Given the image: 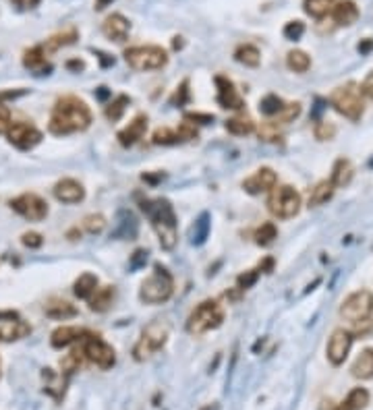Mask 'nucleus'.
I'll return each mask as SVG.
<instances>
[{"instance_id":"35","label":"nucleus","mask_w":373,"mask_h":410,"mask_svg":"<svg viewBox=\"0 0 373 410\" xmlns=\"http://www.w3.org/2000/svg\"><path fill=\"white\" fill-rule=\"evenodd\" d=\"M286 67L295 73H305L311 67V56L303 50H293L286 56Z\"/></svg>"},{"instance_id":"44","label":"nucleus","mask_w":373,"mask_h":410,"mask_svg":"<svg viewBox=\"0 0 373 410\" xmlns=\"http://www.w3.org/2000/svg\"><path fill=\"white\" fill-rule=\"evenodd\" d=\"M83 228H85L89 234H100V232H104V228H106V220H104V216H100V214H89V216L83 218Z\"/></svg>"},{"instance_id":"45","label":"nucleus","mask_w":373,"mask_h":410,"mask_svg":"<svg viewBox=\"0 0 373 410\" xmlns=\"http://www.w3.org/2000/svg\"><path fill=\"white\" fill-rule=\"evenodd\" d=\"M260 269H247L245 273H240V276L236 278V288H240V291H247V288H251L258 280H260Z\"/></svg>"},{"instance_id":"28","label":"nucleus","mask_w":373,"mask_h":410,"mask_svg":"<svg viewBox=\"0 0 373 410\" xmlns=\"http://www.w3.org/2000/svg\"><path fill=\"white\" fill-rule=\"evenodd\" d=\"M369 404V391L365 387H354L344 402L336 404V410H363Z\"/></svg>"},{"instance_id":"55","label":"nucleus","mask_w":373,"mask_h":410,"mask_svg":"<svg viewBox=\"0 0 373 410\" xmlns=\"http://www.w3.org/2000/svg\"><path fill=\"white\" fill-rule=\"evenodd\" d=\"M15 7H19L21 11H30V9H36L40 5V0H13Z\"/></svg>"},{"instance_id":"21","label":"nucleus","mask_w":373,"mask_h":410,"mask_svg":"<svg viewBox=\"0 0 373 410\" xmlns=\"http://www.w3.org/2000/svg\"><path fill=\"white\" fill-rule=\"evenodd\" d=\"M87 334H89L87 330H81V328H75V326H63V328L52 332L50 344L54 348H65V346H69V344H73L77 340H83Z\"/></svg>"},{"instance_id":"40","label":"nucleus","mask_w":373,"mask_h":410,"mask_svg":"<svg viewBox=\"0 0 373 410\" xmlns=\"http://www.w3.org/2000/svg\"><path fill=\"white\" fill-rule=\"evenodd\" d=\"M207 234H210V216L201 214L199 220L191 228V242L193 244H203L205 238H207Z\"/></svg>"},{"instance_id":"3","label":"nucleus","mask_w":373,"mask_h":410,"mask_svg":"<svg viewBox=\"0 0 373 410\" xmlns=\"http://www.w3.org/2000/svg\"><path fill=\"white\" fill-rule=\"evenodd\" d=\"M174 293V280L170 276V271L162 267L160 263L154 265V273L142 284L139 299L148 305H160L166 303Z\"/></svg>"},{"instance_id":"25","label":"nucleus","mask_w":373,"mask_h":410,"mask_svg":"<svg viewBox=\"0 0 373 410\" xmlns=\"http://www.w3.org/2000/svg\"><path fill=\"white\" fill-rule=\"evenodd\" d=\"M73 293L77 299H91L95 293H98V276L93 273H81V276L75 280V286H73Z\"/></svg>"},{"instance_id":"14","label":"nucleus","mask_w":373,"mask_h":410,"mask_svg":"<svg viewBox=\"0 0 373 410\" xmlns=\"http://www.w3.org/2000/svg\"><path fill=\"white\" fill-rule=\"evenodd\" d=\"M352 332H346V330H336L332 336H330V342H328V358L332 365H342L350 352V346H352Z\"/></svg>"},{"instance_id":"50","label":"nucleus","mask_w":373,"mask_h":410,"mask_svg":"<svg viewBox=\"0 0 373 410\" xmlns=\"http://www.w3.org/2000/svg\"><path fill=\"white\" fill-rule=\"evenodd\" d=\"M189 79H185L183 83H181V87H177V91H174V95H172V104L174 106H185L187 102H189Z\"/></svg>"},{"instance_id":"2","label":"nucleus","mask_w":373,"mask_h":410,"mask_svg":"<svg viewBox=\"0 0 373 410\" xmlns=\"http://www.w3.org/2000/svg\"><path fill=\"white\" fill-rule=\"evenodd\" d=\"M142 209L148 214L158 238L160 247L166 251H172L179 240L177 230V216L168 199H142Z\"/></svg>"},{"instance_id":"57","label":"nucleus","mask_w":373,"mask_h":410,"mask_svg":"<svg viewBox=\"0 0 373 410\" xmlns=\"http://www.w3.org/2000/svg\"><path fill=\"white\" fill-rule=\"evenodd\" d=\"M371 48H373V40H365V42L359 44V52H361V54H367Z\"/></svg>"},{"instance_id":"1","label":"nucleus","mask_w":373,"mask_h":410,"mask_svg":"<svg viewBox=\"0 0 373 410\" xmlns=\"http://www.w3.org/2000/svg\"><path fill=\"white\" fill-rule=\"evenodd\" d=\"M91 124V112L87 104L75 95H65L56 102L52 116H50V133L52 135H71L85 130Z\"/></svg>"},{"instance_id":"37","label":"nucleus","mask_w":373,"mask_h":410,"mask_svg":"<svg viewBox=\"0 0 373 410\" xmlns=\"http://www.w3.org/2000/svg\"><path fill=\"white\" fill-rule=\"evenodd\" d=\"M83 358H85V352H83V346L81 348H75V350H71L63 361H60V369H63V373L69 377L71 373H75V371H79V367L83 365Z\"/></svg>"},{"instance_id":"6","label":"nucleus","mask_w":373,"mask_h":410,"mask_svg":"<svg viewBox=\"0 0 373 410\" xmlns=\"http://www.w3.org/2000/svg\"><path fill=\"white\" fill-rule=\"evenodd\" d=\"M168 334H170V326H168L164 319H154V321L142 332V338H139V342H137L135 348H133L135 361H146V358H150L154 352H158V350L166 344Z\"/></svg>"},{"instance_id":"16","label":"nucleus","mask_w":373,"mask_h":410,"mask_svg":"<svg viewBox=\"0 0 373 410\" xmlns=\"http://www.w3.org/2000/svg\"><path fill=\"white\" fill-rule=\"evenodd\" d=\"M131 32V23L127 17H122L120 13H114L110 17H106V21L102 23V34L112 40V42H124L129 38Z\"/></svg>"},{"instance_id":"49","label":"nucleus","mask_w":373,"mask_h":410,"mask_svg":"<svg viewBox=\"0 0 373 410\" xmlns=\"http://www.w3.org/2000/svg\"><path fill=\"white\" fill-rule=\"evenodd\" d=\"M148 257H150L148 249H137V251L131 255V259H129V269H131V271H135V269H142V267H146V263H148Z\"/></svg>"},{"instance_id":"29","label":"nucleus","mask_w":373,"mask_h":410,"mask_svg":"<svg viewBox=\"0 0 373 410\" xmlns=\"http://www.w3.org/2000/svg\"><path fill=\"white\" fill-rule=\"evenodd\" d=\"M234 58H236V62H240V65H245V67L256 69V67H260V62H262V52H260L253 44H240V46L234 50Z\"/></svg>"},{"instance_id":"17","label":"nucleus","mask_w":373,"mask_h":410,"mask_svg":"<svg viewBox=\"0 0 373 410\" xmlns=\"http://www.w3.org/2000/svg\"><path fill=\"white\" fill-rule=\"evenodd\" d=\"M216 87H218V104L222 108H228V110H240L245 104H242V98L236 93L234 89V83L226 77H216Z\"/></svg>"},{"instance_id":"36","label":"nucleus","mask_w":373,"mask_h":410,"mask_svg":"<svg viewBox=\"0 0 373 410\" xmlns=\"http://www.w3.org/2000/svg\"><path fill=\"white\" fill-rule=\"evenodd\" d=\"M114 234L122 236V238H135V234H137V220L133 218V214H129V212H122L120 214V222H118V228H116Z\"/></svg>"},{"instance_id":"33","label":"nucleus","mask_w":373,"mask_h":410,"mask_svg":"<svg viewBox=\"0 0 373 410\" xmlns=\"http://www.w3.org/2000/svg\"><path fill=\"white\" fill-rule=\"evenodd\" d=\"M334 185H332V181H321V183H317L315 187H313V191H311V195H309V207H317V205H324V203H328L330 199H332V195H334Z\"/></svg>"},{"instance_id":"31","label":"nucleus","mask_w":373,"mask_h":410,"mask_svg":"<svg viewBox=\"0 0 373 410\" xmlns=\"http://www.w3.org/2000/svg\"><path fill=\"white\" fill-rule=\"evenodd\" d=\"M44 379H46V391L52 394L56 400H60L65 396L67 375L65 373H54L52 369H44Z\"/></svg>"},{"instance_id":"59","label":"nucleus","mask_w":373,"mask_h":410,"mask_svg":"<svg viewBox=\"0 0 373 410\" xmlns=\"http://www.w3.org/2000/svg\"><path fill=\"white\" fill-rule=\"evenodd\" d=\"M98 54H100V60H102V65H104V67L114 65V58H108V54H104V52H98Z\"/></svg>"},{"instance_id":"58","label":"nucleus","mask_w":373,"mask_h":410,"mask_svg":"<svg viewBox=\"0 0 373 410\" xmlns=\"http://www.w3.org/2000/svg\"><path fill=\"white\" fill-rule=\"evenodd\" d=\"M67 67H69V69H75V71H83V69H85V62H83V60H69Z\"/></svg>"},{"instance_id":"41","label":"nucleus","mask_w":373,"mask_h":410,"mask_svg":"<svg viewBox=\"0 0 373 410\" xmlns=\"http://www.w3.org/2000/svg\"><path fill=\"white\" fill-rule=\"evenodd\" d=\"M282 108H284V102H282L278 95H274V93L266 95V98L260 102V112L266 114V116H278V114L282 112Z\"/></svg>"},{"instance_id":"47","label":"nucleus","mask_w":373,"mask_h":410,"mask_svg":"<svg viewBox=\"0 0 373 410\" xmlns=\"http://www.w3.org/2000/svg\"><path fill=\"white\" fill-rule=\"evenodd\" d=\"M313 133H315V137L319 141H330L332 137L336 135V126L332 124V122H326V120H319L317 124H315V128H313Z\"/></svg>"},{"instance_id":"19","label":"nucleus","mask_w":373,"mask_h":410,"mask_svg":"<svg viewBox=\"0 0 373 410\" xmlns=\"http://www.w3.org/2000/svg\"><path fill=\"white\" fill-rule=\"evenodd\" d=\"M54 197L63 203H79L85 199V189L75 179H63L54 187Z\"/></svg>"},{"instance_id":"18","label":"nucleus","mask_w":373,"mask_h":410,"mask_svg":"<svg viewBox=\"0 0 373 410\" xmlns=\"http://www.w3.org/2000/svg\"><path fill=\"white\" fill-rule=\"evenodd\" d=\"M146 130H148V116H146V114H137V116L129 122L127 128H122V130L118 133V141H120V146H124V148H131V146H135L139 139H144Z\"/></svg>"},{"instance_id":"61","label":"nucleus","mask_w":373,"mask_h":410,"mask_svg":"<svg viewBox=\"0 0 373 410\" xmlns=\"http://www.w3.org/2000/svg\"><path fill=\"white\" fill-rule=\"evenodd\" d=\"M108 95H110V93H108L106 87H98V98H100V100H106Z\"/></svg>"},{"instance_id":"20","label":"nucleus","mask_w":373,"mask_h":410,"mask_svg":"<svg viewBox=\"0 0 373 410\" xmlns=\"http://www.w3.org/2000/svg\"><path fill=\"white\" fill-rule=\"evenodd\" d=\"M330 15H332L334 25H338V27H350L359 19V7H357L354 0H340V3L334 5V9H332Z\"/></svg>"},{"instance_id":"46","label":"nucleus","mask_w":373,"mask_h":410,"mask_svg":"<svg viewBox=\"0 0 373 410\" xmlns=\"http://www.w3.org/2000/svg\"><path fill=\"white\" fill-rule=\"evenodd\" d=\"M284 38L286 40H291V42H299L301 38H303V34H305V23L303 21H289L286 25H284Z\"/></svg>"},{"instance_id":"43","label":"nucleus","mask_w":373,"mask_h":410,"mask_svg":"<svg viewBox=\"0 0 373 410\" xmlns=\"http://www.w3.org/2000/svg\"><path fill=\"white\" fill-rule=\"evenodd\" d=\"M301 114V104L299 102H293V104H284V108H282V112L272 120V122H276V124H289V122H293L297 116Z\"/></svg>"},{"instance_id":"56","label":"nucleus","mask_w":373,"mask_h":410,"mask_svg":"<svg viewBox=\"0 0 373 410\" xmlns=\"http://www.w3.org/2000/svg\"><path fill=\"white\" fill-rule=\"evenodd\" d=\"M272 267H274V259L272 257H268V259H264L262 263H260V271H266V273H270L272 271Z\"/></svg>"},{"instance_id":"10","label":"nucleus","mask_w":373,"mask_h":410,"mask_svg":"<svg viewBox=\"0 0 373 410\" xmlns=\"http://www.w3.org/2000/svg\"><path fill=\"white\" fill-rule=\"evenodd\" d=\"M83 352H85V358L100 369H112L116 363L114 348L108 342H104L100 336H93V334H87L83 338Z\"/></svg>"},{"instance_id":"30","label":"nucleus","mask_w":373,"mask_h":410,"mask_svg":"<svg viewBox=\"0 0 373 410\" xmlns=\"http://www.w3.org/2000/svg\"><path fill=\"white\" fill-rule=\"evenodd\" d=\"M114 297H116L114 286L98 288V293L89 299V309H91V311H98V313H104V311H108L110 305L114 303Z\"/></svg>"},{"instance_id":"12","label":"nucleus","mask_w":373,"mask_h":410,"mask_svg":"<svg viewBox=\"0 0 373 410\" xmlns=\"http://www.w3.org/2000/svg\"><path fill=\"white\" fill-rule=\"evenodd\" d=\"M7 137H9L11 146H15L17 150H23V152L34 150L42 141V133L30 122H13L7 130Z\"/></svg>"},{"instance_id":"24","label":"nucleus","mask_w":373,"mask_h":410,"mask_svg":"<svg viewBox=\"0 0 373 410\" xmlns=\"http://www.w3.org/2000/svg\"><path fill=\"white\" fill-rule=\"evenodd\" d=\"M352 176H354V168H352L350 160L340 158V160L334 164V168H332V179H330V181H332V185H334L336 189H344V187L350 185Z\"/></svg>"},{"instance_id":"60","label":"nucleus","mask_w":373,"mask_h":410,"mask_svg":"<svg viewBox=\"0 0 373 410\" xmlns=\"http://www.w3.org/2000/svg\"><path fill=\"white\" fill-rule=\"evenodd\" d=\"M110 3H112V0H95V11H102V9H106Z\"/></svg>"},{"instance_id":"7","label":"nucleus","mask_w":373,"mask_h":410,"mask_svg":"<svg viewBox=\"0 0 373 410\" xmlns=\"http://www.w3.org/2000/svg\"><path fill=\"white\" fill-rule=\"evenodd\" d=\"M124 60L135 71H156L166 67L168 54L160 46H135L124 50Z\"/></svg>"},{"instance_id":"62","label":"nucleus","mask_w":373,"mask_h":410,"mask_svg":"<svg viewBox=\"0 0 373 410\" xmlns=\"http://www.w3.org/2000/svg\"><path fill=\"white\" fill-rule=\"evenodd\" d=\"M369 168H373V158L369 160Z\"/></svg>"},{"instance_id":"52","label":"nucleus","mask_w":373,"mask_h":410,"mask_svg":"<svg viewBox=\"0 0 373 410\" xmlns=\"http://www.w3.org/2000/svg\"><path fill=\"white\" fill-rule=\"evenodd\" d=\"M185 120H189V122H199V124H210L212 120H214V116L212 114H199V112H189V114H185Z\"/></svg>"},{"instance_id":"27","label":"nucleus","mask_w":373,"mask_h":410,"mask_svg":"<svg viewBox=\"0 0 373 410\" xmlns=\"http://www.w3.org/2000/svg\"><path fill=\"white\" fill-rule=\"evenodd\" d=\"M350 373H352V377H357V379H371V377H373V350H371V348L363 350V352L357 356V361L352 363Z\"/></svg>"},{"instance_id":"48","label":"nucleus","mask_w":373,"mask_h":410,"mask_svg":"<svg viewBox=\"0 0 373 410\" xmlns=\"http://www.w3.org/2000/svg\"><path fill=\"white\" fill-rule=\"evenodd\" d=\"M179 137H181V141H191V139H197V126L189 120H183L181 126L177 128Z\"/></svg>"},{"instance_id":"11","label":"nucleus","mask_w":373,"mask_h":410,"mask_svg":"<svg viewBox=\"0 0 373 410\" xmlns=\"http://www.w3.org/2000/svg\"><path fill=\"white\" fill-rule=\"evenodd\" d=\"M11 207L30 222H40L48 216V203L36 193H23L11 201Z\"/></svg>"},{"instance_id":"39","label":"nucleus","mask_w":373,"mask_h":410,"mask_svg":"<svg viewBox=\"0 0 373 410\" xmlns=\"http://www.w3.org/2000/svg\"><path fill=\"white\" fill-rule=\"evenodd\" d=\"M276 238H278V228L274 222H266L256 230V242L260 247H270V244H274Z\"/></svg>"},{"instance_id":"5","label":"nucleus","mask_w":373,"mask_h":410,"mask_svg":"<svg viewBox=\"0 0 373 410\" xmlns=\"http://www.w3.org/2000/svg\"><path fill=\"white\" fill-rule=\"evenodd\" d=\"M224 321V309L218 301H203L187 319V332L191 336H201L210 330L220 328Z\"/></svg>"},{"instance_id":"54","label":"nucleus","mask_w":373,"mask_h":410,"mask_svg":"<svg viewBox=\"0 0 373 410\" xmlns=\"http://www.w3.org/2000/svg\"><path fill=\"white\" fill-rule=\"evenodd\" d=\"M361 91H363V95H367V98L373 100V71L365 77V81L361 85Z\"/></svg>"},{"instance_id":"42","label":"nucleus","mask_w":373,"mask_h":410,"mask_svg":"<svg viewBox=\"0 0 373 410\" xmlns=\"http://www.w3.org/2000/svg\"><path fill=\"white\" fill-rule=\"evenodd\" d=\"M154 144L156 146H174V144H181V137L177 130L164 126V128H158L154 133Z\"/></svg>"},{"instance_id":"34","label":"nucleus","mask_w":373,"mask_h":410,"mask_svg":"<svg viewBox=\"0 0 373 410\" xmlns=\"http://www.w3.org/2000/svg\"><path fill=\"white\" fill-rule=\"evenodd\" d=\"M226 130L230 135L245 137V135H251L256 130V122L249 118V116H234V118L226 120Z\"/></svg>"},{"instance_id":"22","label":"nucleus","mask_w":373,"mask_h":410,"mask_svg":"<svg viewBox=\"0 0 373 410\" xmlns=\"http://www.w3.org/2000/svg\"><path fill=\"white\" fill-rule=\"evenodd\" d=\"M77 40H79V32H77V27L71 25V27H65L63 32L50 36V38L42 44V48H44L46 54H52V52H56V50H60V48H65V46L75 44Z\"/></svg>"},{"instance_id":"4","label":"nucleus","mask_w":373,"mask_h":410,"mask_svg":"<svg viewBox=\"0 0 373 410\" xmlns=\"http://www.w3.org/2000/svg\"><path fill=\"white\" fill-rule=\"evenodd\" d=\"M330 104L334 106L336 112L346 116L348 120H361L365 112V102H363V91L357 83H346L342 87H336L330 95Z\"/></svg>"},{"instance_id":"53","label":"nucleus","mask_w":373,"mask_h":410,"mask_svg":"<svg viewBox=\"0 0 373 410\" xmlns=\"http://www.w3.org/2000/svg\"><path fill=\"white\" fill-rule=\"evenodd\" d=\"M11 112L7 106H0V133H7L9 126H11Z\"/></svg>"},{"instance_id":"38","label":"nucleus","mask_w":373,"mask_h":410,"mask_svg":"<svg viewBox=\"0 0 373 410\" xmlns=\"http://www.w3.org/2000/svg\"><path fill=\"white\" fill-rule=\"evenodd\" d=\"M129 98L127 95H116L108 106H106V118L110 120V122H116V120H120L122 118V114H124V110H127V106H129Z\"/></svg>"},{"instance_id":"15","label":"nucleus","mask_w":373,"mask_h":410,"mask_svg":"<svg viewBox=\"0 0 373 410\" xmlns=\"http://www.w3.org/2000/svg\"><path fill=\"white\" fill-rule=\"evenodd\" d=\"M276 183H278V176L272 168H260L253 176H249L242 183V189L251 195H262L276 189Z\"/></svg>"},{"instance_id":"8","label":"nucleus","mask_w":373,"mask_h":410,"mask_svg":"<svg viewBox=\"0 0 373 410\" xmlns=\"http://www.w3.org/2000/svg\"><path fill=\"white\" fill-rule=\"evenodd\" d=\"M268 209H270L272 216H276L280 220L295 218L299 214V209H301V195L293 187H289V185L276 187L270 193Z\"/></svg>"},{"instance_id":"13","label":"nucleus","mask_w":373,"mask_h":410,"mask_svg":"<svg viewBox=\"0 0 373 410\" xmlns=\"http://www.w3.org/2000/svg\"><path fill=\"white\" fill-rule=\"evenodd\" d=\"M30 332H32L30 323H25L17 313H11V311L0 313V340H3V342L21 340Z\"/></svg>"},{"instance_id":"23","label":"nucleus","mask_w":373,"mask_h":410,"mask_svg":"<svg viewBox=\"0 0 373 410\" xmlns=\"http://www.w3.org/2000/svg\"><path fill=\"white\" fill-rule=\"evenodd\" d=\"M46 56H48V54L44 52L42 44H40V46H34V48H30V50L23 54V65H25L27 69L40 73V75H48V71H50L52 67L46 62Z\"/></svg>"},{"instance_id":"26","label":"nucleus","mask_w":373,"mask_h":410,"mask_svg":"<svg viewBox=\"0 0 373 410\" xmlns=\"http://www.w3.org/2000/svg\"><path fill=\"white\" fill-rule=\"evenodd\" d=\"M46 315L52 317V319H71V317H77V309L69 303V301H63V299H52L46 307H44Z\"/></svg>"},{"instance_id":"32","label":"nucleus","mask_w":373,"mask_h":410,"mask_svg":"<svg viewBox=\"0 0 373 410\" xmlns=\"http://www.w3.org/2000/svg\"><path fill=\"white\" fill-rule=\"evenodd\" d=\"M336 5V0H305L303 3V9L309 17L313 19H324L332 13Z\"/></svg>"},{"instance_id":"9","label":"nucleus","mask_w":373,"mask_h":410,"mask_svg":"<svg viewBox=\"0 0 373 410\" xmlns=\"http://www.w3.org/2000/svg\"><path fill=\"white\" fill-rule=\"evenodd\" d=\"M371 313H373V295L369 291L352 293L340 307V315L350 323L365 321L371 317Z\"/></svg>"},{"instance_id":"51","label":"nucleus","mask_w":373,"mask_h":410,"mask_svg":"<svg viewBox=\"0 0 373 410\" xmlns=\"http://www.w3.org/2000/svg\"><path fill=\"white\" fill-rule=\"evenodd\" d=\"M21 242H23L25 247H30V249H38V247H42L44 238H42V234H38V232H25L23 238H21Z\"/></svg>"}]
</instances>
